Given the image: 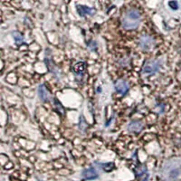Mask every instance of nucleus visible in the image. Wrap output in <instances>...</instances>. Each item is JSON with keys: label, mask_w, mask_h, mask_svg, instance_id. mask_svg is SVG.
Returning <instances> with one entry per match:
<instances>
[{"label": "nucleus", "mask_w": 181, "mask_h": 181, "mask_svg": "<svg viewBox=\"0 0 181 181\" xmlns=\"http://www.w3.org/2000/svg\"><path fill=\"white\" fill-rule=\"evenodd\" d=\"M160 176L164 181L181 180V160L177 158L167 160L160 171Z\"/></svg>", "instance_id": "1"}, {"label": "nucleus", "mask_w": 181, "mask_h": 181, "mask_svg": "<svg viewBox=\"0 0 181 181\" xmlns=\"http://www.w3.org/2000/svg\"><path fill=\"white\" fill-rule=\"evenodd\" d=\"M140 20H141L140 14L139 10L135 8H130L127 10L122 17V19H121L122 27L128 30L136 29L137 27H139L140 24Z\"/></svg>", "instance_id": "2"}, {"label": "nucleus", "mask_w": 181, "mask_h": 181, "mask_svg": "<svg viewBox=\"0 0 181 181\" xmlns=\"http://www.w3.org/2000/svg\"><path fill=\"white\" fill-rule=\"evenodd\" d=\"M161 66V62L159 60L154 59V60H149L145 63L143 65L142 69V73L143 74H151L155 73L159 71Z\"/></svg>", "instance_id": "3"}, {"label": "nucleus", "mask_w": 181, "mask_h": 181, "mask_svg": "<svg viewBox=\"0 0 181 181\" xmlns=\"http://www.w3.org/2000/svg\"><path fill=\"white\" fill-rule=\"evenodd\" d=\"M140 48L144 51H149L154 47L155 42L154 39L149 35H143L141 36V38L140 39V43H139Z\"/></svg>", "instance_id": "4"}, {"label": "nucleus", "mask_w": 181, "mask_h": 181, "mask_svg": "<svg viewBox=\"0 0 181 181\" xmlns=\"http://www.w3.org/2000/svg\"><path fill=\"white\" fill-rule=\"evenodd\" d=\"M135 174H136V177L138 178L139 181H147L148 178H149L148 168H147V167L145 165L139 166L136 168Z\"/></svg>", "instance_id": "5"}, {"label": "nucleus", "mask_w": 181, "mask_h": 181, "mask_svg": "<svg viewBox=\"0 0 181 181\" xmlns=\"http://www.w3.org/2000/svg\"><path fill=\"white\" fill-rule=\"evenodd\" d=\"M114 87H115L116 92L119 93L120 94H122V95L126 94L127 92H128V90H129V84L124 80H119V81H117L115 82V86Z\"/></svg>", "instance_id": "6"}, {"label": "nucleus", "mask_w": 181, "mask_h": 181, "mask_svg": "<svg viewBox=\"0 0 181 181\" xmlns=\"http://www.w3.org/2000/svg\"><path fill=\"white\" fill-rule=\"evenodd\" d=\"M81 176H82L84 179L92 180V179L97 178V177L99 176V175H98V172L96 171L95 168H94V167H89V168L84 169V170L81 172Z\"/></svg>", "instance_id": "7"}, {"label": "nucleus", "mask_w": 181, "mask_h": 181, "mask_svg": "<svg viewBox=\"0 0 181 181\" xmlns=\"http://www.w3.org/2000/svg\"><path fill=\"white\" fill-rule=\"evenodd\" d=\"M76 8H77L78 14L81 17H85L86 15L93 16V15L95 14V9L94 8H88L86 6H81V5H78Z\"/></svg>", "instance_id": "8"}, {"label": "nucleus", "mask_w": 181, "mask_h": 181, "mask_svg": "<svg viewBox=\"0 0 181 181\" xmlns=\"http://www.w3.org/2000/svg\"><path fill=\"white\" fill-rule=\"evenodd\" d=\"M38 96L43 102H47L51 98V95L48 92V90L46 89V87L44 84H41L38 87Z\"/></svg>", "instance_id": "9"}, {"label": "nucleus", "mask_w": 181, "mask_h": 181, "mask_svg": "<svg viewBox=\"0 0 181 181\" xmlns=\"http://www.w3.org/2000/svg\"><path fill=\"white\" fill-rule=\"evenodd\" d=\"M142 128H143V124L140 121H130L128 125V130L130 132H133V133H138V132L141 131Z\"/></svg>", "instance_id": "10"}, {"label": "nucleus", "mask_w": 181, "mask_h": 181, "mask_svg": "<svg viewBox=\"0 0 181 181\" xmlns=\"http://www.w3.org/2000/svg\"><path fill=\"white\" fill-rule=\"evenodd\" d=\"M100 167L104 170L105 172H110L114 168V164L112 162H109V163H101L99 164Z\"/></svg>", "instance_id": "11"}, {"label": "nucleus", "mask_w": 181, "mask_h": 181, "mask_svg": "<svg viewBox=\"0 0 181 181\" xmlns=\"http://www.w3.org/2000/svg\"><path fill=\"white\" fill-rule=\"evenodd\" d=\"M84 68H85V64H84L82 62H79V63H77L73 66V72H74L75 73L80 74V73H81V72L84 71Z\"/></svg>", "instance_id": "12"}, {"label": "nucleus", "mask_w": 181, "mask_h": 181, "mask_svg": "<svg viewBox=\"0 0 181 181\" xmlns=\"http://www.w3.org/2000/svg\"><path fill=\"white\" fill-rule=\"evenodd\" d=\"M14 37L16 39L17 44H22L24 42V38L18 33H14Z\"/></svg>", "instance_id": "13"}, {"label": "nucleus", "mask_w": 181, "mask_h": 181, "mask_svg": "<svg viewBox=\"0 0 181 181\" xmlns=\"http://www.w3.org/2000/svg\"><path fill=\"white\" fill-rule=\"evenodd\" d=\"M168 6L173 9V10H176L178 8V5H177V2L176 1H170L168 3Z\"/></svg>", "instance_id": "14"}, {"label": "nucleus", "mask_w": 181, "mask_h": 181, "mask_svg": "<svg viewBox=\"0 0 181 181\" xmlns=\"http://www.w3.org/2000/svg\"><path fill=\"white\" fill-rule=\"evenodd\" d=\"M96 46H97V44H96V42H94V41H92V42H90L89 44H88V47L91 49V50H95L96 49Z\"/></svg>", "instance_id": "15"}]
</instances>
